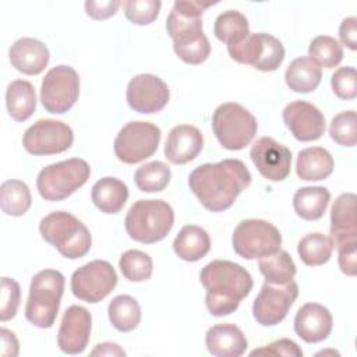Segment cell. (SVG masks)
Instances as JSON below:
<instances>
[{
	"instance_id": "obj_1",
	"label": "cell",
	"mask_w": 357,
	"mask_h": 357,
	"mask_svg": "<svg viewBox=\"0 0 357 357\" xmlns=\"http://www.w3.org/2000/svg\"><path fill=\"white\" fill-rule=\"evenodd\" d=\"M251 184V173L238 159L204 163L188 176V185L198 201L212 212L229 209Z\"/></svg>"
},
{
	"instance_id": "obj_2",
	"label": "cell",
	"mask_w": 357,
	"mask_h": 357,
	"mask_svg": "<svg viewBox=\"0 0 357 357\" xmlns=\"http://www.w3.org/2000/svg\"><path fill=\"white\" fill-rule=\"evenodd\" d=\"M199 280L206 290V308L213 317L234 312L254 284L245 268L226 259H215L206 264L199 273Z\"/></svg>"
},
{
	"instance_id": "obj_3",
	"label": "cell",
	"mask_w": 357,
	"mask_h": 357,
	"mask_svg": "<svg viewBox=\"0 0 357 357\" xmlns=\"http://www.w3.org/2000/svg\"><path fill=\"white\" fill-rule=\"evenodd\" d=\"M213 3L177 0L166 18V29L173 39V49L178 59L187 64L204 63L211 45L202 31V13Z\"/></svg>"
},
{
	"instance_id": "obj_4",
	"label": "cell",
	"mask_w": 357,
	"mask_h": 357,
	"mask_svg": "<svg viewBox=\"0 0 357 357\" xmlns=\"http://www.w3.org/2000/svg\"><path fill=\"white\" fill-rule=\"evenodd\" d=\"M173 223V208L163 199H138L131 205L124 219L127 234L142 244L163 240Z\"/></svg>"
},
{
	"instance_id": "obj_5",
	"label": "cell",
	"mask_w": 357,
	"mask_h": 357,
	"mask_svg": "<svg viewBox=\"0 0 357 357\" xmlns=\"http://www.w3.org/2000/svg\"><path fill=\"white\" fill-rule=\"evenodd\" d=\"M39 231L46 243L68 259L84 257L92 244L88 227L66 211H56L46 215L39 223Z\"/></svg>"
},
{
	"instance_id": "obj_6",
	"label": "cell",
	"mask_w": 357,
	"mask_h": 357,
	"mask_svg": "<svg viewBox=\"0 0 357 357\" xmlns=\"http://www.w3.org/2000/svg\"><path fill=\"white\" fill-rule=\"evenodd\" d=\"M64 291V276L54 269L38 272L29 286L25 318L38 328H50L57 317Z\"/></svg>"
},
{
	"instance_id": "obj_7",
	"label": "cell",
	"mask_w": 357,
	"mask_h": 357,
	"mask_svg": "<svg viewBox=\"0 0 357 357\" xmlns=\"http://www.w3.org/2000/svg\"><path fill=\"white\" fill-rule=\"evenodd\" d=\"M91 174L89 165L71 158L43 167L36 178V188L46 201H61L82 187Z\"/></svg>"
},
{
	"instance_id": "obj_8",
	"label": "cell",
	"mask_w": 357,
	"mask_h": 357,
	"mask_svg": "<svg viewBox=\"0 0 357 357\" xmlns=\"http://www.w3.org/2000/svg\"><path fill=\"white\" fill-rule=\"evenodd\" d=\"M212 130L219 144L229 151L245 148L257 134V119L238 103H223L212 116Z\"/></svg>"
},
{
	"instance_id": "obj_9",
	"label": "cell",
	"mask_w": 357,
	"mask_h": 357,
	"mask_svg": "<svg viewBox=\"0 0 357 357\" xmlns=\"http://www.w3.org/2000/svg\"><path fill=\"white\" fill-rule=\"evenodd\" d=\"M234 252L244 259H259L280 250L282 234L276 226L262 219L241 220L231 237Z\"/></svg>"
},
{
	"instance_id": "obj_10",
	"label": "cell",
	"mask_w": 357,
	"mask_h": 357,
	"mask_svg": "<svg viewBox=\"0 0 357 357\" xmlns=\"http://www.w3.org/2000/svg\"><path fill=\"white\" fill-rule=\"evenodd\" d=\"M160 142V130L149 121H130L114 139V153L119 160L132 165L151 158Z\"/></svg>"
},
{
	"instance_id": "obj_11",
	"label": "cell",
	"mask_w": 357,
	"mask_h": 357,
	"mask_svg": "<svg viewBox=\"0 0 357 357\" xmlns=\"http://www.w3.org/2000/svg\"><path fill=\"white\" fill-rule=\"evenodd\" d=\"M79 95L78 73L70 66H56L50 68L40 86V102L46 112L63 114L77 102Z\"/></svg>"
},
{
	"instance_id": "obj_12",
	"label": "cell",
	"mask_w": 357,
	"mask_h": 357,
	"mask_svg": "<svg viewBox=\"0 0 357 357\" xmlns=\"http://www.w3.org/2000/svg\"><path fill=\"white\" fill-rule=\"evenodd\" d=\"M230 57L241 64H250L259 71H275L284 59V47L279 39L269 33H250L238 43L227 46Z\"/></svg>"
},
{
	"instance_id": "obj_13",
	"label": "cell",
	"mask_w": 357,
	"mask_h": 357,
	"mask_svg": "<svg viewBox=\"0 0 357 357\" xmlns=\"http://www.w3.org/2000/svg\"><path fill=\"white\" fill-rule=\"evenodd\" d=\"M117 284V273L112 264L103 259L91 261L78 268L71 276L73 294L86 303H99Z\"/></svg>"
},
{
	"instance_id": "obj_14",
	"label": "cell",
	"mask_w": 357,
	"mask_h": 357,
	"mask_svg": "<svg viewBox=\"0 0 357 357\" xmlns=\"http://www.w3.org/2000/svg\"><path fill=\"white\" fill-rule=\"evenodd\" d=\"M73 130L66 123L53 119H42L24 132L22 145L28 153L42 156L61 153L73 145Z\"/></svg>"
},
{
	"instance_id": "obj_15",
	"label": "cell",
	"mask_w": 357,
	"mask_h": 357,
	"mask_svg": "<svg viewBox=\"0 0 357 357\" xmlns=\"http://www.w3.org/2000/svg\"><path fill=\"white\" fill-rule=\"evenodd\" d=\"M298 296V286L294 280L284 284L265 282L252 304V315L262 326H273L284 319L290 307Z\"/></svg>"
},
{
	"instance_id": "obj_16",
	"label": "cell",
	"mask_w": 357,
	"mask_h": 357,
	"mask_svg": "<svg viewBox=\"0 0 357 357\" xmlns=\"http://www.w3.org/2000/svg\"><path fill=\"white\" fill-rule=\"evenodd\" d=\"M127 103L142 114L160 112L169 102L170 92L166 82L153 74H138L127 85Z\"/></svg>"
},
{
	"instance_id": "obj_17",
	"label": "cell",
	"mask_w": 357,
	"mask_h": 357,
	"mask_svg": "<svg viewBox=\"0 0 357 357\" xmlns=\"http://www.w3.org/2000/svg\"><path fill=\"white\" fill-rule=\"evenodd\" d=\"M257 170L269 181H282L290 174L291 152L272 137H261L250 151Z\"/></svg>"
},
{
	"instance_id": "obj_18",
	"label": "cell",
	"mask_w": 357,
	"mask_h": 357,
	"mask_svg": "<svg viewBox=\"0 0 357 357\" xmlns=\"http://www.w3.org/2000/svg\"><path fill=\"white\" fill-rule=\"evenodd\" d=\"M92 328L91 312L81 305L66 310L57 333L59 349L66 354L82 353L89 342Z\"/></svg>"
},
{
	"instance_id": "obj_19",
	"label": "cell",
	"mask_w": 357,
	"mask_h": 357,
	"mask_svg": "<svg viewBox=\"0 0 357 357\" xmlns=\"http://www.w3.org/2000/svg\"><path fill=\"white\" fill-rule=\"evenodd\" d=\"M283 121L298 141H315L325 132V117L312 103L304 100L290 102L283 109Z\"/></svg>"
},
{
	"instance_id": "obj_20",
	"label": "cell",
	"mask_w": 357,
	"mask_h": 357,
	"mask_svg": "<svg viewBox=\"0 0 357 357\" xmlns=\"http://www.w3.org/2000/svg\"><path fill=\"white\" fill-rule=\"evenodd\" d=\"M357 198L353 192L339 195L331 209V238L333 245L357 243Z\"/></svg>"
},
{
	"instance_id": "obj_21",
	"label": "cell",
	"mask_w": 357,
	"mask_h": 357,
	"mask_svg": "<svg viewBox=\"0 0 357 357\" xmlns=\"http://www.w3.org/2000/svg\"><path fill=\"white\" fill-rule=\"evenodd\" d=\"M333 326L329 310L318 303L304 304L294 317V332L307 343L325 340Z\"/></svg>"
},
{
	"instance_id": "obj_22",
	"label": "cell",
	"mask_w": 357,
	"mask_h": 357,
	"mask_svg": "<svg viewBox=\"0 0 357 357\" xmlns=\"http://www.w3.org/2000/svg\"><path fill=\"white\" fill-rule=\"evenodd\" d=\"M204 146L201 131L190 124H180L170 130L166 144L165 156L173 165H184L194 160Z\"/></svg>"
},
{
	"instance_id": "obj_23",
	"label": "cell",
	"mask_w": 357,
	"mask_h": 357,
	"mask_svg": "<svg viewBox=\"0 0 357 357\" xmlns=\"http://www.w3.org/2000/svg\"><path fill=\"white\" fill-rule=\"evenodd\" d=\"M11 66L26 75L40 74L49 63V49L35 38L15 40L8 52Z\"/></svg>"
},
{
	"instance_id": "obj_24",
	"label": "cell",
	"mask_w": 357,
	"mask_h": 357,
	"mask_svg": "<svg viewBox=\"0 0 357 357\" xmlns=\"http://www.w3.org/2000/svg\"><path fill=\"white\" fill-rule=\"evenodd\" d=\"M208 351L216 357H240L248 342L243 331L233 324H219L208 329L205 336Z\"/></svg>"
},
{
	"instance_id": "obj_25",
	"label": "cell",
	"mask_w": 357,
	"mask_h": 357,
	"mask_svg": "<svg viewBox=\"0 0 357 357\" xmlns=\"http://www.w3.org/2000/svg\"><path fill=\"white\" fill-rule=\"evenodd\" d=\"M332 155L321 146L301 149L296 162L297 176L304 181H319L333 172Z\"/></svg>"
},
{
	"instance_id": "obj_26",
	"label": "cell",
	"mask_w": 357,
	"mask_h": 357,
	"mask_svg": "<svg viewBox=\"0 0 357 357\" xmlns=\"http://www.w3.org/2000/svg\"><path fill=\"white\" fill-rule=\"evenodd\" d=\"M211 248V238L206 230L197 225L184 226L173 241V250L178 258L195 262L204 258Z\"/></svg>"
},
{
	"instance_id": "obj_27",
	"label": "cell",
	"mask_w": 357,
	"mask_h": 357,
	"mask_svg": "<svg viewBox=\"0 0 357 357\" xmlns=\"http://www.w3.org/2000/svg\"><path fill=\"white\" fill-rule=\"evenodd\" d=\"M91 198L100 212L117 213L127 202L128 188L116 177H103L93 184Z\"/></svg>"
},
{
	"instance_id": "obj_28",
	"label": "cell",
	"mask_w": 357,
	"mask_h": 357,
	"mask_svg": "<svg viewBox=\"0 0 357 357\" xmlns=\"http://www.w3.org/2000/svg\"><path fill=\"white\" fill-rule=\"evenodd\" d=\"M322 78L321 67L310 57L294 59L284 73L287 86L298 93H308L318 88Z\"/></svg>"
},
{
	"instance_id": "obj_29",
	"label": "cell",
	"mask_w": 357,
	"mask_h": 357,
	"mask_svg": "<svg viewBox=\"0 0 357 357\" xmlns=\"http://www.w3.org/2000/svg\"><path fill=\"white\" fill-rule=\"evenodd\" d=\"M6 106L13 120H28L36 107V93L33 85L26 79L13 81L6 91Z\"/></svg>"
},
{
	"instance_id": "obj_30",
	"label": "cell",
	"mask_w": 357,
	"mask_h": 357,
	"mask_svg": "<svg viewBox=\"0 0 357 357\" xmlns=\"http://www.w3.org/2000/svg\"><path fill=\"white\" fill-rule=\"evenodd\" d=\"M329 199L331 192L325 187H301L293 197V208L301 219L318 220L324 216Z\"/></svg>"
},
{
	"instance_id": "obj_31",
	"label": "cell",
	"mask_w": 357,
	"mask_h": 357,
	"mask_svg": "<svg viewBox=\"0 0 357 357\" xmlns=\"http://www.w3.org/2000/svg\"><path fill=\"white\" fill-rule=\"evenodd\" d=\"M213 33L227 46L238 45L250 36L248 21L244 14L236 10H227L219 14L215 20Z\"/></svg>"
},
{
	"instance_id": "obj_32",
	"label": "cell",
	"mask_w": 357,
	"mask_h": 357,
	"mask_svg": "<svg viewBox=\"0 0 357 357\" xmlns=\"http://www.w3.org/2000/svg\"><path fill=\"white\" fill-rule=\"evenodd\" d=\"M107 314L110 324L119 332H131L141 321V307L138 301L128 294L116 296L109 303Z\"/></svg>"
},
{
	"instance_id": "obj_33",
	"label": "cell",
	"mask_w": 357,
	"mask_h": 357,
	"mask_svg": "<svg viewBox=\"0 0 357 357\" xmlns=\"http://www.w3.org/2000/svg\"><path fill=\"white\" fill-rule=\"evenodd\" d=\"M259 272L264 275L265 282L273 284H284L293 280L296 275V264L283 250H278L269 255L259 258Z\"/></svg>"
},
{
	"instance_id": "obj_34",
	"label": "cell",
	"mask_w": 357,
	"mask_h": 357,
	"mask_svg": "<svg viewBox=\"0 0 357 357\" xmlns=\"http://www.w3.org/2000/svg\"><path fill=\"white\" fill-rule=\"evenodd\" d=\"M32 197L28 185L20 180H7L0 187V206L6 215L22 216L31 208Z\"/></svg>"
},
{
	"instance_id": "obj_35",
	"label": "cell",
	"mask_w": 357,
	"mask_h": 357,
	"mask_svg": "<svg viewBox=\"0 0 357 357\" xmlns=\"http://www.w3.org/2000/svg\"><path fill=\"white\" fill-rule=\"evenodd\" d=\"M333 247V241L329 236L322 233H310L298 241L297 252L305 265L318 266L329 261Z\"/></svg>"
},
{
	"instance_id": "obj_36",
	"label": "cell",
	"mask_w": 357,
	"mask_h": 357,
	"mask_svg": "<svg viewBox=\"0 0 357 357\" xmlns=\"http://www.w3.org/2000/svg\"><path fill=\"white\" fill-rule=\"evenodd\" d=\"M172 173L166 163L160 160L139 166L134 173V181L142 192H159L170 183Z\"/></svg>"
},
{
	"instance_id": "obj_37",
	"label": "cell",
	"mask_w": 357,
	"mask_h": 357,
	"mask_svg": "<svg viewBox=\"0 0 357 357\" xmlns=\"http://www.w3.org/2000/svg\"><path fill=\"white\" fill-rule=\"evenodd\" d=\"M310 59L314 60L319 67L333 68L343 59L342 45L332 36L319 35L314 38L308 47Z\"/></svg>"
},
{
	"instance_id": "obj_38",
	"label": "cell",
	"mask_w": 357,
	"mask_h": 357,
	"mask_svg": "<svg viewBox=\"0 0 357 357\" xmlns=\"http://www.w3.org/2000/svg\"><path fill=\"white\" fill-rule=\"evenodd\" d=\"M119 268L127 280L145 282L152 275L153 264L148 254L139 250H128L120 257Z\"/></svg>"
},
{
	"instance_id": "obj_39",
	"label": "cell",
	"mask_w": 357,
	"mask_h": 357,
	"mask_svg": "<svg viewBox=\"0 0 357 357\" xmlns=\"http://www.w3.org/2000/svg\"><path fill=\"white\" fill-rule=\"evenodd\" d=\"M331 138L342 146H354L357 142L356 112L346 110L336 114L329 126Z\"/></svg>"
},
{
	"instance_id": "obj_40",
	"label": "cell",
	"mask_w": 357,
	"mask_h": 357,
	"mask_svg": "<svg viewBox=\"0 0 357 357\" xmlns=\"http://www.w3.org/2000/svg\"><path fill=\"white\" fill-rule=\"evenodd\" d=\"M124 14L135 25H148L153 22L160 11L159 0H128L123 3Z\"/></svg>"
},
{
	"instance_id": "obj_41",
	"label": "cell",
	"mask_w": 357,
	"mask_h": 357,
	"mask_svg": "<svg viewBox=\"0 0 357 357\" xmlns=\"http://www.w3.org/2000/svg\"><path fill=\"white\" fill-rule=\"evenodd\" d=\"M333 93L343 100H351L357 96V73L354 67H339L331 78Z\"/></svg>"
},
{
	"instance_id": "obj_42",
	"label": "cell",
	"mask_w": 357,
	"mask_h": 357,
	"mask_svg": "<svg viewBox=\"0 0 357 357\" xmlns=\"http://www.w3.org/2000/svg\"><path fill=\"white\" fill-rule=\"evenodd\" d=\"M21 290L20 284L10 278L1 279V308H0V319L6 322L15 317L18 305H20Z\"/></svg>"
},
{
	"instance_id": "obj_43",
	"label": "cell",
	"mask_w": 357,
	"mask_h": 357,
	"mask_svg": "<svg viewBox=\"0 0 357 357\" xmlns=\"http://www.w3.org/2000/svg\"><path fill=\"white\" fill-rule=\"evenodd\" d=\"M251 356H284V357H301L303 350L290 339H279L275 340L261 349H255L251 351Z\"/></svg>"
},
{
	"instance_id": "obj_44",
	"label": "cell",
	"mask_w": 357,
	"mask_h": 357,
	"mask_svg": "<svg viewBox=\"0 0 357 357\" xmlns=\"http://www.w3.org/2000/svg\"><path fill=\"white\" fill-rule=\"evenodd\" d=\"M120 4L117 0H88L85 1V11L93 20H106L116 14Z\"/></svg>"
},
{
	"instance_id": "obj_45",
	"label": "cell",
	"mask_w": 357,
	"mask_h": 357,
	"mask_svg": "<svg viewBox=\"0 0 357 357\" xmlns=\"http://www.w3.org/2000/svg\"><path fill=\"white\" fill-rule=\"evenodd\" d=\"M339 266L340 271L347 276H356L357 272V243L337 245Z\"/></svg>"
},
{
	"instance_id": "obj_46",
	"label": "cell",
	"mask_w": 357,
	"mask_h": 357,
	"mask_svg": "<svg viewBox=\"0 0 357 357\" xmlns=\"http://www.w3.org/2000/svg\"><path fill=\"white\" fill-rule=\"evenodd\" d=\"M339 38L344 46L350 50L357 49V18L349 17L344 18L339 28Z\"/></svg>"
},
{
	"instance_id": "obj_47",
	"label": "cell",
	"mask_w": 357,
	"mask_h": 357,
	"mask_svg": "<svg viewBox=\"0 0 357 357\" xmlns=\"http://www.w3.org/2000/svg\"><path fill=\"white\" fill-rule=\"evenodd\" d=\"M0 333H1V346H3L1 354L11 356V357L17 356L18 354V340H17L15 335L6 328H1Z\"/></svg>"
},
{
	"instance_id": "obj_48",
	"label": "cell",
	"mask_w": 357,
	"mask_h": 357,
	"mask_svg": "<svg viewBox=\"0 0 357 357\" xmlns=\"http://www.w3.org/2000/svg\"><path fill=\"white\" fill-rule=\"evenodd\" d=\"M92 356H126V351L116 343H100L91 351Z\"/></svg>"
}]
</instances>
